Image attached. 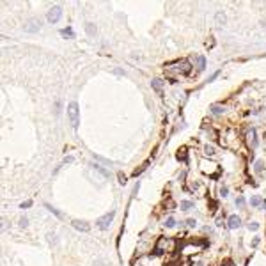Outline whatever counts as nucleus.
<instances>
[{
    "instance_id": "nucleus-16",
    "label": "nucleus",
    "mask_w": 266,
    "mask_h": 266,
    "mask_svg": "<svg viewBox=\"0 0 266 266\" xmlns=\"http://www.w3.org/2000/svg\"><path fill=\"white\" fill-rule=\"evenodd\" d=\"M46 208H48V211H50V213H53V215H55L57 218H60V216H62V215H60V211H59V209H55L53 206H50V204H46Z\"/></svg>"
},
{
    "instance_id": "nucleus-13",
    "label": "nucleus",
    "mask_w": 266,
    "mask_h": 266,
    "mask_svg": "<svg viewBox=\"0 0 266 266\" xmlns=\"http://www.w3.org/2000/svg\"><path fill=\"white\" fill-rule=\"evenodd\" d=\"M85 32L91 36V37H94V36H96V25H94V23H87V25H85Z\"/></svg>"
},
{
    "instance_id": "nucleus-33",
    "label": "nucleus",
    "mask_w": 266,
    "mask_h": 266,
    "mask_svg": "<svg viewBox=\"0 0 266 266\" xmlns=\"http://www.w3.org/2000/svg\"><path fill=\"white\" fill-rule=\"evenodd\" d=\"M48 238H50V243H55V241H57V239H55V238H57L55 234H48Z\"/></svg>"
},
{
    "instance_id": "nucleus-9",
    "label": "nucleus",
    "mask_w": 266,
    "mask_h": 266,
    "mask_svg": "<svg viewBox=\"0 0 266 266\" xmlns=\"http://www.w3.org/2000/svg\"><path fill=\"white\" fill-rule=\"evenodd\" d=\"M249 139H250L249 142H250V146H252V149H256V147L259 146V140H257V131H256L254 128H252V130L249 131Z\"/></svg>"
},
{
    "instance_id": "nucleus-32",
    "label": "nucleus",
    "mask_w": 266,
    "mask_h": 266,
    "mask_svg": "<svg viewBox=\"0 0 266 266\" xmlns=\"http://www.w3.org/2000/svg\"><path fill=\"white\" fill-rule=\"evenodd\" d=\"M73 160H75L73 156H66V158H64V163H73Z\"/></svg>"
},
{
    "instance_id": "nucleus-25",
    "label": "nucleus",
    "mask_w": 266,
    "mask_h": 266,
    "mask_svg": "<svg viewBox=\"0 0 266 266\" xmlns=\"http://www.w3.org/2000/svg\"><path fill=\"white\" fill-rule=\"evenodd\" d=\"M30 206H32V201H25V202H21V204H20V208H21V209L30 208Z\"/></svg>"
},
{
    "instance_id": "nucleus-7",
    "label": "nucleus",
    "mask_w": 266,
    "mask_h": 266,
    "mask_svg": "<svg viewBox=\"0 0 266 266\" xmlns=\"http://www.w3.org/2000/svg\"><path fill=\"white\" fill-rule=\"evenodd\" d=\"M151 87L154 89V92H156V94H158L160 98L163 96V82H162L160 78H154V80L151 82Z\"/></svg>"
},
{
    "instance_id": "nucleus-6",
    "label": "nucleus",
    "mask_w": 266,
    "mask_h": 266,
    "mask_svg": "<svg viewBox=\"0 0 266 266\" xmlns=\"http://www.w3.org/2000/svg\"><path fill=\"white\" fill-rule=\"evenodd\" d=\"M39 29H41V21H37V20H34V21H30V23L23 25V30H25V32H30V34L39 32Z\"/></svg>"
},
{
    "instance_id": "nucleus-5",
    "label": "nucleus",
    "mask_w": 266,
    "mask_h": 266,
    "mask_svg": "<svg viewBox=\"0 0 266 266\" xmlns=\"http://www.w3.org/2000/svg\"><path fill=\"white\" fill-rule=\"evenodd\" d=\"M71 225H73L76 231H82V232H89V231H91V225H89L87 222H82V220H73Z\"/></svg>"
},
{
    "instance_id": "nucleus-29",
    "label": "nucleus",
    "mask_w": 266,
    "mask_h": 266,
    "mask_svg": "<svg viewBox=\"0 0 266 266\" xmlns=\"http://www.w3.org/2000/svg\"><path fill=\"white\" fill-rule=\"evenodd\" d=\"M186 151L183 149V151H179V154H177V158H179V160H186V154H185Z\"/></svg>"
},
{
    "instance_id": "nucleus-27",
    "label": "nucleus",
    "mask_w": 266,
    "mask_h": 266,
    "mask_svg": "<svg viewBox=\"0 0 266 266\" xmlns=\"http://www.w3.org/2000/svg\"><path fill=\"white\" fill-rule=\"evenodd\" d=\"M195 224H197L195 218H188V220H186V225H188V227H195Z\"/></svg>"
},
{
    "instance_id": "nucleus-30",
    "label": "nucleus",
    "mask_w": 266,
    "mask_h": 266,
    "mask_svg": "<svg viewBox=\"0 0 266 266\" xmlns=\"http://www.w3.org/2000/svg\"><path fill=\"white\" fill-rule=\"evenodd\" d=\"M94 266H106V262L103 259H98V261H94Z\"/></svg>"
},
{
    "instance_id": "nucleus-26",
    "label": "nucleus",
    "mask_w": 266,
    "mask_h": 266,
    "mask_svg": "<svg viewBox=\"0 0 266 266\" xmlns=\"http://www.w3.org/2000/svg\"><path fill=\"white\" fill-rule=\"evenodd\" d=\"M220 193H222V197H227V193H229V188H227V186H222V188H220Z\"/></svg>"
},
{
    "instance_id": "nucleus-22",
    "label": "nucleus",
    "mask_w": 266,
    "mask_h": 266,
    "mask_svg": "<svg viewBox=\"0 0 266 266\" xmlns=\"http://www.w3.org/2000/svg\"><path fill=\"white\" fill-rule=\"evenodd\" d=\"M236 206H238V208H243V206H245V199L238 197V199H236Z\"/></svg>"
},
{
    "instance_id": "nucleus-17",
    "label": "nucleus",
    "mask_w": 266,
    "mask_h": 266,
    "mask_svg": "<svg viewBox=\"0 0 266 266\" xmlns=\"http://www.w3.org/2000/svg\"><path fill=\"white\" fill-rule=\"evenodd\" d=\"M250 204H252V206H256V208H257V206H259V204H261V197H257V195H254V197H252V199H250Z\"/></svg>"
},
{
    "instance_id": "nucleus-23",
    "label": "nucleus",
    "mask_w": 266,
    "mask_h": 266,
    "mask_svg": "<svg viewBox=\"0 0 266 266\" xmlns=\"http://www.w3.org/2000/svg\"><path fill=\"white\" fill-rule=\"evenodd\" d=\"M20 225H21V227H27V225H29L27 216H21V218H20Z\"/></svg>"
},
{
    "instance_id": "nucleus-21",
    "label": "nucleus",
    "mask_w": 266,
    "mask_h": 266,
    "mask_svg": "<svg viewBox=\"0 0 266 266\" xmlns=\"http://www.w3.org/2000/svg\"><path fill=\"white\" fill-rule=\"evenodd\" d=\"M262 169H264V162L259 160V162L256 163V172H262Z\"/></svg>"
},
{
    "instance_id": "nucleus-31",
    "label": "nucleus",
    "mask_w": 266,
    "mask_h": 266,
    "mask_svg": "<svg viewBox=\"0 0 266 266\" xmlns=\"http://www.w3.org/2000/svg\"><path fill=\"white\" fill-rule=\"evenodd\" d=\"M119 183H121V185H124V183H126V176H123L121 172H119Z\"/></svg>"
},
{
    "instance_id": "nucleus-15",
    "label": "nucleus",
    "mask_w": 266,
    "mask_h": 266,
    "mask_svg": "<svg viewBox=\"0 0 266 266\" xmlns=\"http://www.w3.org/2000/svg\"><path fill=\"white\" fill-rule=\"evenodd\" d=\"M190 208H193V202H192V201H183V202H181V209L186 211V209H190Z\"/></svg>"
},
{
    "instance_id": "nucleus-11",
    "label": "nucleus",
    "mask_w": 266,
    "mask_h": 266,
    "mask_svg": "<svg viewBox=\"0 0 266 266\" xmlns=\"http://www.w3.org/2000/svg\"><path fill=\"white\" fill-rule=\"evenodd\" d=\"M60 36L73 39V37H75V32H73V29H71V27H66V29H62V30H60Z\"/></svg>"
},
{
    "instance_id": "nucleus-24",
    "label": "nucleus",
    "mask_w": 266,
    "mask_h": 266,
    "mask_svg": "<svg viewBox=\"0 0 266 266\" xmlns=\"http://www.w3.org/2000/svg\"><path fill=\"white\" fill-rule=\"evenodd\" d=\"M94 158H96V160H99V162H103V163H108V165H112V163H114V162H110V160H106V158L98 156V154H94Z\"/></svg>"
},
{
    "instance_id": "nucleus-34",
    "label": "nucleus",
    "mask_w": 266,
    "mask_h": 266,
    "mask_svg": "<svg viewBox=\"0 0 266 266\" xmlns=\"http://www.w3.org/2000/svg\"><path fill=\"white\" fill-rule=\"evenodd\" d=\"M216 76H218V71H216V73H213V75H211V76H209V80H208V82H213V80H215V78H216Z\"/></svg>"
},
{
    "instance_id": "nucleus-4",
    "label": "nucleus",
    "mask_w": 266,
    "mask_h": 266,
    "mask_svg": "<svg viewBox=\"0 0 266 266\" xmlns=\"http://www.w3.org/2000/svg\"><path fill=\"white\" fill-rule=\"evenodd\" d=\"M60 16H62V9L59 7V6H55V7H52L50 11H48V21L50 23H57V21L60 20Z\"/></svg>"
},
{
    "instance_id": "nucleus-18",
    "label": "nucleus",
    "mask_w": 266,
    "mask_h": 266,
    "mask_svg": "<svg viewBox=\"0 0 266 266\" xmlns=\"http://www.w3.org/2000/svg\"><path fill=\"white\" fill-rule=\"evenodd\" d=\"M165 225H167V227H174V225H176V218H174V216H169V218L165 220Z\"/></svg>"
},
{
    "instance_id": "nucleus-10",
    "label": "nucleus",
    "mask_w": 266,
    "mask_h": 266,
    "mask_svg": "<svg viewBox=\"0 0 266 266\" xmlns=\"http://www.w3.org/2000/svg\"><path fill=\"white\" fill-rule=\"evenodd\" d=\"M215 20H216V25H218V27H222V25L225 23V14L222 13V11H218V13H216V16H215Z\"/></svg>"
},
{
    "instance_id": "nucleus-35",
    "label": "nucleus",
    "mask_w": 266,
    "mask_h": 266,
    "mask_svg": "<svg viewBox=\"0 0 266 266\" xmlns=\"http://www.w3.org/2000/svg\"><path fill=\"white\" fill-rule=\"evenodd\" d=\"M114 73H116V75H124V71H123V69H114Z\"/></svg>"
},
{
    "instance_id": "nucleus-36",
    "label": "nucleus",
    "mask_w": 266,
    "mask_h": 266,
    "mask_svg": "<svg viewBox=\"0 0 266 266\" xmlns=\"http://www.w3.org/2000/svg\"><path fill=\"white\" fill-rule=\"evenodd\" d=\"M262 27H264V29H266V20H264V21H262Z\"/></svg>"
},
{
    "instance_id": "nucleus-2",
    "label": "nucleus",
    "mask_w": 266,
    "mask_h": 266,
    "mask_svg": "<svg viewBox=\"0 0 266 266\" xmlns=\"http://www.w3.org/2000/svg\"><path fill=\"white\" fill-rule=\"evenodd\" d=\"M190 64L188 60H177L176 68H169V75H188L190 73Z\"/></svg>"
},
{
    "instance_id": "nucleus-3",
    "label": "nucleus",
    "mask_w": 266,
    "mask_h": 266,
    "mask_svg": "<svg viewBox=\"0 0 266 266\" xmlns=\"http://www.w3.org/2000/svg\"><path fill=\"white\" fill-rule=\"evenodd\" d=\"M114 216H116V211H110V213H106V215H103V216H99L98 220H96V225L99 227V229H108V225L112 224V220H114Z\"/></svg>"
},
{
    "instance_id": "nucleus-8",
    "label": "nucleus",
    "mask_w": 266,
    "mask_h": 266,
    "mask_svg": "<svg viewBox=\"0 0 266 266\" xmlns=\"http://www.w3.org/2000/svg\"><path fill=\"white\" fill-rule=\"evenodd\" d=\"M227 225H229V229H238V227L241 225V218H239L238 215H231V216H229V222H227Z\"/></svg>"
},
{
    "instance_id": "nucleus-19",
    "label": "nucleus",
    "mask_w": 266,
    "mask_h": 266,
    "mask_svg": "<svg viewBox=\"0 0 266 266\" xmlns=\"http://www.w3.org/2000/svg\"><path fill=\"white\" fill-rule=\"evenodd\" d=\"M94 169H96V170H98V172H101V174H103V176H105V177H108V176H110V174H108V172H106V170H105V169H103V167H101V165H94Z\"/></svg>"
},
{
    "instance_id": "nucleus-28",
    "label": "nucleus",
    "mask_w": 266,
    "mask_h": 266,
    "mask_svg": "<svg viewBox=\"0 0 266 266\" xmlns=\"http://www.w3.org/2000/svg\"><path fill=\"white\" fill-rule=\"evenodd\" d=\"M249 229H250V231H257V229H259V224L252 222V224H249Z\"/></svg>"
},
{
    "instance_id": "nucleus-12",
    "label": "nucleus",
    "mask_w": 266,
    "mask_h": 266,
    "mask_svg": "<svg viewBox=\"0 0 266 266\" xmlns=\"http://www.w3.org/2000/svg\"><path fill=\"white\" fill-rule=\"evenodd\" d=\"M204 68H206V59H204L202 55H199V57H197V69H199V71H204Z\"/></svg>"
},
{
    "instance_id": "nucleus-20",
    "label": "nucleus",
    "mask_w": 266,
    "mask_h": 266,
    "mask_svg": "<svg viewBox=\"0 0 266 266\" xmlns=\"http://www.w3.org/2000/svg\"><path fill=\"white\" fill-rule=\"evenodd\" d=\"M206 154H208V156H213V154H215V147L213 146H206Z\"/></svg>"
},
{
    "instance_id": "nucleus-14",
    "label": "nucleus",
    "mask_w": 266,
    "mask_h": 266,
    "mask_svg": "<svg viewBox=\"0 0 266 266\" xmlns=\"http://www.w3.org/2000/svg\"><path fill=\"white\" fill-rule=\"evenodd\" d=\"M209 110H211V114H215V116L224 114V106H220V105H211V106H209Z\"/></svg>"
},
{
    "instance_id": "nucleus-37",
    "label": "nucleus",
    "mask_w": 266,
    "mask_h": 266,
    "mask_svg": "<svg viewBox=\"0 0 266 266\" xmlns=\"http://www.w3.org/2000/svg\"><path fill=\"white\" fill-rule=\"evenodd\" d=\"M264 208H266V201H264Z\"/></svg>"
},
{
    "instance_id": "nucleus-1",
    "label": "nucleus",
    "mask_w": 266,
    "mask_h": 266,
    "mask_svg": "<svg viewBox=\"0 0 266 266\" xmlns=\"http://www.w3.org/2000/svg\"><path fill=\"white\" fill-rule=\"evenodd\" d=\"M68 117H69V123L75 130H78L80 126V110H78V103L76 101H71L68 105Z\"/></svg>"
}]
</instances>
